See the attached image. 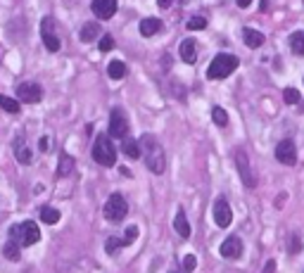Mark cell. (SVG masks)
<instances>
[{"label": "cell", "instance_id": "30", "mask_svg": "<svg viewBox=\"0 0 304 273\" xmlns=\"http://www.w3.org/2000/svg\"><path fill=\"white\" fill-rule=\"evenodd\" d=\"M97 48H100V53H110V50L114 48V38H112L110 34H105L103 38H100V43H97Z\"/></svg>", "mask_w": 304, "mask_h": 273}, {"label": "cell", "instance_id": "24", "mask_svg": "<svg viewBox=\"0 0 304 273\" xmlns=\"http://www.w3.org/2000/svg\"><path fill=\"white\" fill-rule=\"evenodd\" d=\"M290 48L295 55H304V31H295L290 36Z\"/></svg>", "mask_w": 304, "mask_h": 273}, {"label": "cell", "instance_id": "38", "mask_svg": "<svg viewBox=\"0 0 304 273\" xmlns=\"http://www.w3.org/2000/svg\"><path fill=\"white\" fill-rule=\"evenodd\" d=\"M262 10H269V0H262Z\"/></svg>", "mask_w": 304, "mask_h": 273}, {"label": "cell", "instance_id": "11", "mask_svg": "<svg viewBox=\"0 0 304 273\" xmlns=\"http://www.w3.org/2000/svg\"><path fill=\"white\" fill-rule=\"evenodd\" d=\"M214 221L219 228H228L231 221H233V212H231V207H228V202L223 197H219L214 202Z\"/></svg>", "mask_w": 304, "mask_h": 273}, {"label": "cell", "instance_id": "13", "mask_svg": "<svg viewBox=\"0 0 304 273\" xmlns=\"http://www.w3.org/2000/svg\"><path fill=\"white\" fill-rule=\"evenodd\" d=\"M12 150H14V157H17V162L19 164H31V147H29L27 138L24 136H17L12 143Z\"/></svg>", "mask_w": 304, "mask_h": 273}, {"label": "cell", "instance_id": "9", "mask_svg": "<svg viewBox=\"0 0 304 273\" xmlns=\"http://www.w3.org/2000/svg\"><path fill=\"white\" fill-rule=\"evenodd\" d=\"M53 29H55V24H53V19H45L41 21V34H43V45L50 50V53H57V50L62 48V43H60V38H57L55 34H53Z\"/></svg>", "mask_w": 304, "mask_h": 273}, {"label": "cell", "instance_id": "22", "mask_svg": "<svg viewBox=\"0 0 304 273\" xmlns=\"http://www.w3.org/2000/svg\"><path fill=\"white\" fill-rule=\"evenodd\" d=\"M107 74H110V79H124L126 74V64L121 60H112L110 67H107Z\"/></svg>", "mask_w": 304, "mask_h": 273}, {"label": "cell", "instance_id": "23", "mask_svg": "<svg viewBox=\"0 0 304 273\" xmlns=\"http://www.w3.org/2000/svg\"><path fill=\"white\" fill-rule=\"evenodd\" d=\"M41 221L43 224H48V226L57 224V221H60V212H57L55 207H43L41 209Z\"/></svg>", "mask_w": 304, "mask_h": 273}, {"label": "cell", "instance_id": "1", "mask_svg": "<svg viewBox=\"0 0 304 273\" xmlns=\"http://www.w3.org/2000/svg\"><path fill=\"white\" fill-rule=\"evenodd\" d=\"M140 147V157L145 162V166L152 171V173H162L166 169V157H164V147L155 136L145 133V136L138 140Z\"/></svg>", "mask_w": 304, "mask_h": 273}, {"label": "cell", "instance_id": "28", "mask_svg": "<svg viewBox=\"0 0 304 273\" xmlns=\"http://www.w3.org/2000/svg\"><path fill=\"white\" fill-rule=\"evenodd\" d=\"M186 27L190 29V31H202V29H207V19H205V17H190Z\"/></svg>", "mask_w": 304, "mask_h": 273}, {"label": "cell", "instance_id": "3", "mask_svg": "<svg viewBox=\"0 0 304 273\" xmlns=\"http://www.w3.org/2000/svg\"><path fill=\"white\" fill-rule=\"evenodd\" d=\"M235 69H238V57H235V55H228V53H221L212 60V64H209V69H207V76L216 81V79L231 76Z\"/></svg>", "mask_w": 304, "mask_h": 273}, {"label": "cell", "instance_id": "19", "mask_svg": "<svg viewBox=\"0 0 304 273\" xmlns=\"http://www.w3.org/2000/svg\"><path fill=\"white\" fill-rule=\"evenodd\" d=\"M121 150H124L126 157H131V159L140 157V147H138V140H136V138H124V140H121Z\"/></svg>", "mask_w": 304, "mask_h": 273}, {"label": "cell", "instance_id": "14", "mask_svg": "<svg viewBox=\"0 0 304 273\" xmlns=\"http://www.w3.org/2000/svg\"><path fill=\"white\" fill-rule=\"evenodd\" d=\"M19 233H21V245H36L38 238H41V231L34 221H24L19 224Z\"/></svg>", "mask_w": 304, "mask_h": 273}, {"label": "cell", "instance_id": "35", "mask_svg": "<svg viewBox=\"0 0 304 273\" xmlns=\"http://www.w3.org/2000/svg\"><path fill=\"white\" fill-rule=\"evenodd\" d=\"M41 150H43V152H48V150H50V138H48V136H43V138H41Z\"/></svg>", "mask_w": 304, "mask_h": 273}, {"label": "cell", "instance_id": "15", "mask_svg": "<svg viewBox=\"0 0 304 273\" xmlns=\"http://www.w3.org/2000/svg\"><path fill=\"white\" fill-rule=\"evenodd\" d=\"M179 53H181V60L186 62V64H195V60H197V43H195L193 38L181 41Z\"/></svg>", "mask_w": 304, "mask_h": 273}, {"label": "cell", "instance_id": "2", "mask_svg": "<svg viewBox=\"0 0 304 273\" xmlns=\"http://www.w3.org/2000/svg\"><path fill=\"white\" fill-rule=\"evenodd\" d=\"M93 157L100 166H114L117 164V150H114V143H112L110 136H97L95 138V145H93Z\"/></svg>", "mask_w": 304, "mask_h": 273}, {"label": "cell", "instance_id": "5", "mask_svg": "<svg viewBox=\"0 0 304 273\" xmlns=\"http://www.w3.org/2000/svg\"><path fill=\"white\" fill-rule=\"evenodd\" d=\"M235 166H238V176L247 188H257V173L252 171V164L245 150H235Z\"/></svg>", "mask_w": 304, "mask_h": 273}, {"label": "cell", "instance_id": "32", "mask_svg": "<svg viewBox=\"0 0 304 273\" xmlns=\"http://www.w3.org/2000/svg\"><path fill=\"white\" fill-rule=\"evenodd\" d=\"M138 238V226H131V228H129V231H126V238H124V242L126 245H131L133 240Z\"/></svg>", "mask_w": 304, "mask_h": 273}, {"label": "cell", "instance_id": "37", "mask_svg": "<svg viewBox=\"0 0 304 273\" xmlns=\"http://www.w3.org/2000/svg\"><path fill=\"white\" fill-rule=\"evenodd\" d=\"M159 7H171V0H157Z\"/></svg>", "mask_w": 304, "mask_h": 273}, {"label": "cell", "instance_id": "33", "mask_svg": "<svg viewBox=\"0 0 304 273\" xmlns=\"http://www.w3.org/2000/svg\"><path fill=\"white\" fill-rule=\"evenodd\" d=\"M299 247H302V240L292 235V238H290V252H292V254H297V252H299Z\"/></svg>", "mask_w": 304, "mask_h": 273}, {"label": "cell", "instance_id": "29", "mask_svg": "<svg viewBox=\"0 0 304 273\" xmlns=\"http://www.w3.org/2000/svg\"><path fill=\"white\" fill-rule=\"evenodd\" d=\"M283 100L288 105H297L299 103V90L297 88H285L283 90Z\"/></svg>", "mask_w": 304, "mask_h": 273}, {"label": "cell", "instance_id": "26", "mask_svg": "<svg viewBox=\"0 0 304 273\" xmlns=\"http://www.w3.org/2000/svg\"><path fill=\"white\" fill-rule=\"evenodd\" d=\"M121 247H126L124 238H107V242H105V252H110V254H117Z\"/></svg>", "mask_w": 304, "mask_h": 273}, {"label": "cell", "instance_id": "25", "mask_svg": "<svg viewBox=\"0 0 304 273\" xmlns=\"http://www.w3.org/2000/svg\"><path fill=\"white\" fill-rule=\"evenodd\" d=\"M0 107L5 109V112H10V114H17V112H19V100H12V97H7V95H0Z\"/></svg>", "mask_w": 304, "mask_h": 273}, {"label": "cell", "instance_id": "4", "mask_svg": "<svg viewBox=\"0 0 304 273\" xmlns=\"http://www.w3.org/2000/svg\"><path fill=\"white\" fill-rule=\"evenodd\" d=\"M105 218L112 221V224H119V221H124V216L129 214V205H126V200L121 192H112L107 202H105Z\"/></svg>", "mask_w": 304, "mask_h": 273}, {"label": "cell", "instance_id": "31", "mask_svg": "<svg viewBox=\"0 0 304 273\" xmlns=\"http://www.w3.org/2000/svg\"><path fill=\"white\" fill-rule=\"evenodd\" d=\"M195 266H197V259H195L193 254H188L186 259H183V271L190 273V271H195Z\"/></svg>", "mask_w": 304, "mask_h": 273}, {"label": "cell", "instance_id": "36", "mask_svg": "<svg viewBox=\"0 0 304 273\" xmlns=\"http://www.w3.org/2000/svg\"><path fill=\"white\" fill-rule=\"evenodd\" d=\"M235 3H238V7H242V10L252 5V0H235Z\"/></svg>", "mask_w": 304, "mask_h": 273}, {"label": "cell", "instance_id": "18", "mask_svg": "<svg viewBox=\"0 0 304 273\" xmlns=\"http://www.w3.org/2000/svg\"><path fill=\"white\" fill-rule=\"evenodd\" d=\"M71 171H74V157L67 155V152H62V155H60V164H57V176L64 178V176H69Z\"/></svg>", "mask_w": 304, "mask_h": 273}, {"label": "cell", "instance_id": "6", "mask_svg": "<svg viewBox=\"0 0 304 273\" xmlns=\"http://www.w3.org/2000/svg\"><path fill=\"white\" fill-rule=\"evenodd\" d=\"M276 159L281 164H285V166H295V162H297V147H295L292 138H283L276 145Z\"/></svg>", "mask_w": 304, "mask_h": 273}, {"label": "cell", "instance_id": "10", "mask_svg": "<svg viewBox=\"0 0 304 273\" xmlns=\"http://www.w3.org/2000/svg\"><path fill=\"white\" fill-rule=\"evenodd\" d=\"M221 257L223 259H240L242 257V240L238 238V235H231V238H226L221 242Z\"/></svg>", "mask_w": 304, "mask_h": 273}, {"label": "cell", "instance_id": "21", "mask_svg": "<svg viewBox=\"0 0 304 273\" xmlns=\"http://www.w3.org/2000/svg\"><path fill=\"white\" fill-rule=\"evenodd\" d=\"M81 41L83 43H90V41H95L97 36H100V24H86V27L81 29Z\"/></svg>", "mask_w": 304, "mask_h": 273}, {"label": "cell", "instance_id": "12", "mask_svg": "<svg viewBox=\"0 0 304 273\" xmlns=\"http://www.w3.org/2000/svg\"><path fill=\"white\" fill-rule=\"evenodd\" d=\"M93 14L97 19H110L117 12V0H93Z\"/></svg>", "mask_w": 304, "mask_h": 273}, {"label": "cell", "instance_id": "17", "mask_svg": "<svg viewBox=\"0 0 304 273\" xmlns=\"http://www.w3.org/2000/svg\"><path fill=\"white\" fill-rule=\"evenodd\" d=\"M242 41H245L247 48H262L264 45V34H259V31H255V29H245V31H242Z\"/></svg>", "mask_w": 304, "mask_h": 273}, {"label": "cell", "instance_id": "27", "mask_svg": "<svg viewBox=\"0 0 304 273\" xmlns=\"http://www.w3.org/2000/svg\"><path fill=\"white\" fill-rule=\"evenodd\" d=\"M212 119H214L216 126H226V123H228V114H226V109L214 107V109H212Z\"/></svg>", "mask_w": 304, "mask_h": 273}, {"label": "cell", "instance_id": "8", "mask_svg": "<svg viewBox=\"0 0 304 273\" xmlns=\"http://www.w3.org/2000/svg\"><path fill=\"white\" fill-rule=\"evenodd\" d=\"M17 100L29 103V105L41 103V100H43V88L38 86V83H34V81L19 83V86H17Z\"/></svg>", "mask_w": 304, "mask_h": 273}, {"label": "cell", "instance_id": "16", "mask_svg": "<svg viewBox=\"0 0 304 273\" xmlns=\"http://www.w3.org/2000/svg\"><path fill=\"white\" fill-rule=\"evenodd\" d=\"M173 228H176V233H179L183 240L190 238V224H188L183 209H179V214H176V218H173Z\"/></svg>", "mask_w": 304, "mask_h": 273}, {"label": "cell", "instance_id": "34", "mask_svg": "<svg viewBox=\"0 0 304 273\" xmlns=\"http://www.w3.org/2000/svg\"><path fill=\"white\" fill-rule=\"evenodd\" d=\"M262 273H276V259H269V261H266V266H264Z\"/></svg>", "mask_w": 304, "mask_h": 273}, {"label": "cell", "instance_id": "20", "mask_svg": "<svg viewBox=\"0 0 304 273\" xmlns=\"http://www.w3.org/2000/svg\"><path fill=\"white\" fill-rule=\"evenodd\" d=\"M162 29V21L155 19V17H147V19L140 21V34L143 36H155Z\"/></svg>", "mask_w": 304, "mask_h": 273}, {"label": "cell", "instance_id": "7", "mask_svg": "<svg viewBox=\"0 0 304 273\" xmlns=\"http://www.w3.org/2000/svg\"><path fill=\"white\" fill-rule=\"evenodd\" d=\"M126 133H129V121H126V114L121 107H114L110 114V136L112 138H121L124 140Z\"/></svg>", "mask_w": 304, "mask_h": 273}]
</instances>
